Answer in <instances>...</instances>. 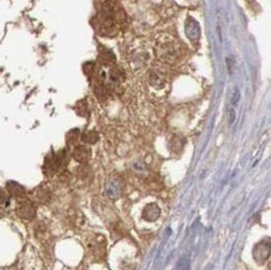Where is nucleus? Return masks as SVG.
Masks as SVG:
<instances>
[{
	"instance_id": "nucleus-1",
	"label": "nucleus",
	"mask_w": 271,
	"mask_h": 270,
	"mask_svg": "<svg viewBox=\"0 0 271 270\" xmlns=\"http://www.w3.org/2000/svg\"><path fill=\"white\" fill-rule=\"evenodd\" d=\"M156 55L161 62L174 64L180 58V48L171 39H165L156 46Z\"/></svg>"
},
{
	"instance_id": "nucleus-2",
	"label": "nucleus",
	"mask_w": 271,
	"mask_h": 270,
	"mask_svg": "<svg viewBox=\"0 0 271 270\" xmlns=\"http://www.w3.org/2000/svg\"><path fill=\"white\" fill-rule=\"evenodd\" d=\"M17 213L21 219L31 220L34 219L35 215H37V207H35L34 203L31 202V200H21L18 204Z\"/></svg>"
},
{
	"instance_id": "nucleus-3",
	"label": "nucleus",
	"mask_w": 271,
	"mask_h": 270,
	"mask_svg": "<svg viewBox=\"0 0 271 270\" xmlns=\"http://www.w3.org/2000/svg\"><path fill=\"white\" fill-rule=\"evenodd\" d=\"M270 256V242L263 240L254 248V258L257 263H264Z\"/></svg>"
},
{
	"instance_id": "nucleus-4",
	"label": "nucleus",
	"mask_w": 271,
	"mask_h": 270,
	"mask_svg": "<svg viewBox=\"0 0 271 270\" xmlns=\"http://www.w3.org/2000/svg\"><path fill=\"white\" fill-rule=\"evenodd\" d=\"M91 157L90 149L86 146V145H77L73 150V158L77 160L78 163H82V164H85L88 163L89 159Z\"/></svg>"
},
{
	"instance_id": "nucleus-5",
	"label": "nucleus",
	"mask_w": 271,
	"mask_h": 270,
	"mask_svg": "<svg viewBox=\"0 0 271 270\" xmlns=\"http://www.w3.org/2000/svg\"><path fill=\"white\" fill-rule=\"evenodd\" d=\"M105 193L110 199H118L122 195V184L116 179L109 180L105 185Z\"/></svg>"
},
{
	"instance_id": "nucleus-6",
	"label": "nucleus",
	"mask_w": 271,
	"mask_h": 270,
	"mask_svg": "<svg viewBox=\"0 0 271 270\" xmlns=\"http://www.w3.org/2000/svg\"><path fill=\"white\" fill-rule=\"evenodd\" d=\"M160 216V208L156 204H147L144 208V211H143V218H144L146 222H155L159 219Z\"/></svg>"
},
{
	"instance_id": "nucleus-7",
	"label": "nucleus",
	"mask_w": 271,
	"mask_h": 270,
	"mask_svg": "<svg viewBox=\"0 0 271 270\" xmlns=\"http://www.w3.org/2000/svg\"><path fill=\"white\" fill-rule=\"evenodd\" d=\"M58 170H59V165H58L55 154H49L48 157L45 158V162H44V173L46 175H53Z\"/></svg>"
},
{
	"instance_id": "nucleus-8",
	"label": "nucleus",
	"mask_w": 271,
	"mask_h": 270,
	"mask_svg": "<svg viewBox=\"0 0 271 270\" xmlns=\"http://www.w3.org/2000/svg\"><path fill=\"white\" fill-rule=\"evenodd\" d=\"M187 33L188 37H189V39L191 40L192 43L198 42L199 38H200V28H199V24L194 19L188 20Z\"/></svg>"
},
{
	"instance_id": "nucleus-9",
	"label": "nucleus",
	"mask_w": 271,
	"mask_h": 270,
	"mask_svg": "<svg viewBox=\"0 0 271 270\" xmlns=\"http://www.w3.org/2000/svg\"><path fill=\"white\" fill-rule=\"evenodd\" d=\"M6 189H8L9 193L12 194L13 196H15V198H23V196H25L26 194L25 188H24L23 185H20L19 183L17 182H8V184H6Z\"/></svg>"
},
{
	"instance_id": "nucleus-10",
	"label": "nucleus",
	"mask_w": 271,
	"mask_h": 270,
	"mask_svg": "<svg viewBox=\"0 0 271 270\" xmlns=\"http://www.w3.org/2000/svg\"><path fill=\"white\" fill-rule=\"evenodd\" d=\"M149 83L155 88H163L165 85V77L160 71L153 70L149 74Z\"/></svg>"
},
{
	"instance_id": "nucleus-11",
	"label": "nucleus",
	"mask_w": 271,
	"mask_h": 270,
	"mask_svg": "<svg viewBox=\"0 0 271 270\" xmlns=\"http://www.w3.org/2000/svg\"><path fill=\"white\" fill-rule=\"evenodd\" d=\"M100 62H103V64L110 65V64L115 63V55L113 54V51H110L109 49L103 48L99 53Z\"/></svg>"
},
{
	"instance_id": "nucleus-12",
	"label": "nucleus",
	"mask_w": 271,
	"mask_h": 270,
	"mask_svg": "<svg viewBox=\"0 0 271 270\" xmlns=\"http://www.w3.org/2000/svg\"><path fill=\"white\" fill-rule=\"evenodd\" d=\"M82 140L85 144H95V143L99 142V134L96 133L95 130L85 131L82 135Z\"/></svg>"
},
{
	"instance_id": "nucleus-13",
	"label": "nucleus",
	"mask_w": 271,
	"mask_h": 270,
	"mask_svg": "<svg viewBox=\"0 0 271 270\" xmlns=\"http://www.w3.org/2000/svg\"><path fill=\"white\" fill-rule=\"evenodd\" d=\"M170 148H171L172 151L180 153L184 148V140L179 137H174L170 142Z\"/></svg>"
},
{
	"instance_id": "nucleus-14",
	"label": "nucleus",
	"mask_w": 271,
	"mask_h": 270,
	"mask_svg": "<svg viewBox=\"0 0 271 270\" xmlns=\"http://www.w3.org/2000/svg\"><path fill=\"white\" fill-rule=\"evenodd\" d=\"M80 138V133L78 129H74V130L69 131L68 134V138H66V140H68V144H75V143L78 142V139Z\"/></svg>"
},
{
	"instance_id": "nucleus-15",
	"label": "nucleus",
	"mask_w": 271,
	"mask_h": 270,
	"mask_svg": "<svg viewBox=\"0 0 271 270\" xmlns=\"http://www.w3.org/2000/svg\"><path fill=\"white\" fill-rule=\"evenodd\" d=\"M37 199L42 203H46L50 199V193L45 189H42V190L37 191Z\"/></svg>"
},
{
	"instance_id": "nucleus-16",
	"label": "nucleus",
	"mask_w": 271,
	"mask_h": 270,
	"mask_svg": "<svg viewBox=\"0 0 271 270\" xmlns=\"http://www.w3.org/2000/svg\"><path fill=\"white\" fill-rule=\"evenodd\" d=\"M84 73L88 77H93V74L95 73V64L93 63V62H89V63H85L84 64Z\"/></svg>"
},
{
	"instance_id": "nucleus-17",
	"label": "nucleus",
	"mask_w": 271,
	"mask_h": 270,
	"mask_svg": "<svg viewBox=\"0 0 271 270\" xmlns=\"http://www.w3.org/2000/svg\"><path fill=\"white\" fill-rule=\"evenodd\" d=\"M235 118H236V113H235L234 109L230 108L228 110V122H229V124H232L235 122Z\"/></svg>"
},
{
	"instance_id": "nucleus-18",
	"label": "nucleus",
	"mask_w": 271,
	"mask_h": 270,
	"mask_svg": "<svg viewBox=\"0 0 271 270\" xmlns=\"http://www.w3.org/2000/svg\"><path fill=\"white\" fill-rule=\"evenodd\" d=\"M8 200H9V198H8V194H6V191L4 190V189L0 188V204H5Z\"/></svg>"
},
{
	"instance_id": "nucleus-19",
	"label": "nucleus",
	"mask_w": 271,
	"mask_h": 270,
	"mask_svg": "<svg viewBox=\"0 0 271 270\" xmlns=\"http://www.w3.org/2000/svg\"><path fill=\"white\" fill-rule=\"evenodd\" d=\"M239 99H240V93H239V90H237V89H235L234 95H232V99H231L232 105H236L237 103H239Z\"/></svg>"
}]
</instances>
